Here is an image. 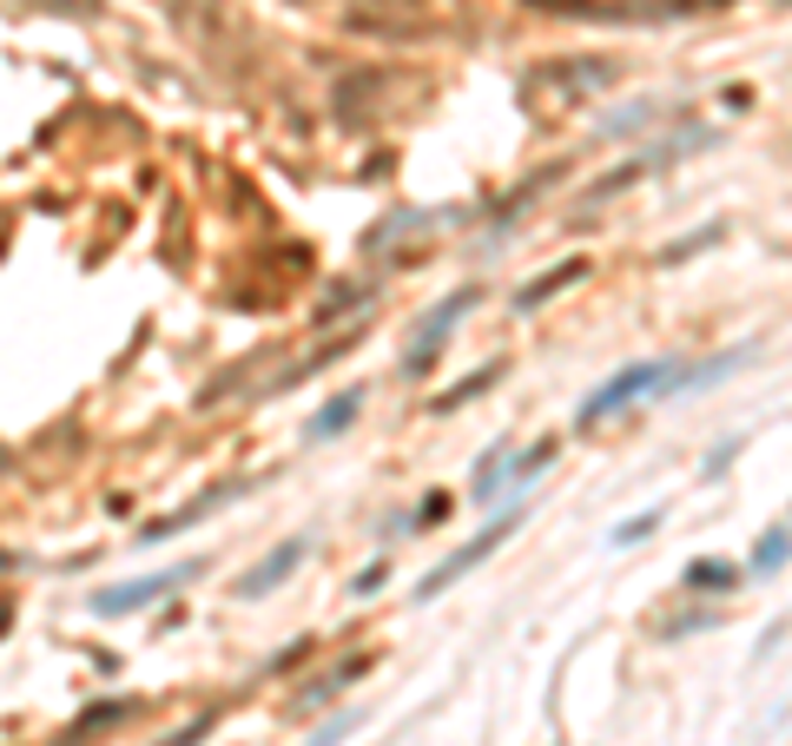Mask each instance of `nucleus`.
I'll return each instance as SVG.
<instances>
[{"mask_svg":"<svg viewBox=\"0 0 792 746\" xmlns=\"http://www.w3.org/2000/svg\"><path fill=\"white\" fill-rule=\"evenodd\" d=\"M198 575H205V562H178V569H165V575H139V582L99 588V595H93V615H139V608H159L178 582H198Z\"/></svg>","mask_w":792,"mask_h":746,"instance_id":"20e7f679","label":"nucleus"},{"mask_svg":"<svg viewBox=\"0 0 792 746\" xmlns=\"http://www.w3.org/2000/svg\"><path fill=\"white\" fill-rule=\"evenodd\" d=\"M132 714H139V701H132V694H119V701H93V707H86V714H79V721H73V727H66L53 746H86L93 734H106V727H119V721H132Z\"/></svg>","mask_w":792,"mask_h":746,"instance_id":"6e6552de","label":"nucleus"},{"mask_svg":"<svg viewBox=\"0 0 792 746\" xmlns=\"http://www.w3.org/2000/svg\"><path fill=\"white\" fill-rule=\"evenodd\" d=\"M350 304H364V284H337V291L317 304V324H330V317H337V311H350Z\"/></svg>","mask_w":792,"mask_h":746,"instance_id":"6ab92c4d","label":"nucleus"},{"mask_svg":"<svg viewBox=\"0 0 792 746\" xmlns=\"http://www.w3.org/2000/svg\"><path fill=\"white\" fill-rule=\"evenodd\" d=\"M668 377H674L668 364H628V370H621L615 383H601V390H595V397L582 403V430H588V423H601L608 410H621V403H634V397H648V390H661Z\"/></svg>","mask_w":792,"mask_h":746,"instance_id":"39448f33","label":"nucleus"},{"mask_svg":"<svg viewBox=\"0 0 792 746\" xmlns=\"http://www.w3.org/2000/svg\"><path fill=\"white\" fill-rule=\"evenodd\" d=\"M205 734H211V714H198V721H192L185 734H165V740H159V746H198V740H205Z\"/></svg>","mask_w":792,"mask_h":746,"instance_id":"4be33fe9","label":"nucleus"},{"mask_svg":"<svg viewBox=\"0 0 792 746\" xmlns=\"http://www.w3.org/2000/svg\"><path fill=\"white\" fill-rule=\"evenodd\" d=\"M522 522H529V502H516V509H502V516H496V522H489L482 536H469V542H463V549H456L449 562H436V569H430V575L416 582V602H436V595H443L449 582H463V575H469L476 562H489V555H496V549H502V542H509V536L522 529Z\"/></svg>","mask_w":792,"mask_h":746,"instance_id":"f03ea898","label":"nucleus"},{"mask_svg":"<svg viewBox=\"0 0 792 746\" xmlns=\"http://www.w3.org/2000/svg\"><path fill=\"white\" fill-rule=\"evenodd\" d=\"M304 555H311V536H291V542H278V549H271L258 569H245V575H238V595H245V602H264V595H271V588H278V582H284L297 562H304Z\"/></svg>","mask_w":792,"mask_h":746,"instance_id":"423d86ee","label":"nucleus"},{"mask_svg":"<svg viewBox=\"0 0 792 746\" xmlns=\"http://www.w3.org/2000/svg\"><path fill=\"white\" fill-rule=\"evenodd\" d=\"M377 588H383V562H370V569L357 575V588H350V595H377Z\"/></svg>","mask_w":792,"mask_h":746,"instance_id":"5701e85b","label":"nucleus"},{"mask_svg":"<svg viewBox=\"0 0 792 746\" xmlns=\"http://www.w3.org/2000/svg\"><path fill=\"white\" fill-rule=\"evenodd\" d=\"M364 668H370V661H344V668H330V674H324V681H311V688H304V694H297L291 707H297V714H311V707H324V701H330V694H344V688H350V681H357Z\"/></svg>","mask_w":792,"mask_h":746,"instance_id":"f8f14e48","label":"nucleus"},{"mask_svg":"<svg viewBox=\"0 0 792 746\" xmlns=\"http://www.w3.org/2000/svg\"><path fill=\"white\" fill-rule=\"evenodd\" d=\"M654 119H668V106L641 99V106H621L615 119H601V132H608V139H628V132H641V126H654Z\"/></svg>","mask_w":792,"mask_h":746,"instance_id":"4468645a","label":"nucleus"},{"mask_svg":"<svg viewBox=\"0 0 792 746\" xmlns=\"http://www.w3.org/2000/svg\"><path fill=\"white\" fill-rule=\"evenodd\" d=\"M575 278H588V258H568V264H555V271H549V278H535V284H529V291L516 298V304H522V311H535L542 298H555V291H568Z\"/></svg>","mask_w":792,"mask_h":746,"instance_id":"ddd939ff","label":"nucleus"},{"mask_svg":"<svg viewBox=\"0 0 792 746\" xmlns=\"http://www.w3.org/2000/svg\"><path fill=\"white\" fill-rule=\"evenodd\" d=\"M344 26L377 33V40H430L436 33V20H423V13H344Z\"/></svg>","mask_w":792,"mask_h":746,"instance_id":"1a4fd4ad","label":"nucleus"},{"mask_svg":"<svg viewBox=\"0 0 792 746\" xmlns=\"http://www.w3.org/2000/svg\"><path fill=\"white\" fill-rule=\"evenodd\" d=\"M753 569H760V575H780V569H786V529H767V536L753 542Z\"/></svg>","mask_w":792,"mask_h":746,"instance_id":"f3484780","label":"nucleus"},{"mask_svg":"<svg viewBox=\"0 0 792 746\" xmlns=\"http://www.w3.org/2000/svg\"><path fill=\"white\" fill-rule=\"evenodd\" d=\"M238 489H245V483H218L211 496H198V502H185V509H172V516H159V522H145V529H139L132 542H145V549H152V542H172L178 529H192V522H205V516H211L218 502H231Z\"/></svg>","mask_w":792,"mask_h":746,"instance_id":"0eeeda50","label":"nucleus"},{"mask_svg":"<svg viewBox=\"0 0 792 746\" xmlns=\"http://www.w3.org/2000/svg\"><path fill=\"white\" fill-rule=\"evenodd\" d=\"M681 588H687V595H734V588H740V569H734V562H714V555H701V562H687Z\"/></svg>","mask_w":792,"mask_h":746,"instance_id":"9b49d317","label":"nucleus"},{"mask_svg":"<svg viewBox=\"0 0 792 746\" xmlns=\"http://www.w3.org/2000/svg\"><path fill=\"white\" fill-rule=\"evenodd\" d=\"M476 298H482V291L463 284V291H449L443 304H430V317L416 324V337H410V350H403V377H423V370H430V357H436V350L449 344V331L476 311Z\"/></svg>","mask_w":792,"mask_h":746,"instance_id":"7ed1b4c3","label":"nucleus"},{"mask_svg":"<svg viewBox=\"0 0 792 746\" xmlns=\"http://www.w3.org/2000/svg\"><path fill=\"white\" fill-rule=\"evenodd\" d=\"M357 727H364V707H350V714H337V721H324V727H317V734H311V740H304V746H344V740H350V734H357Z\"/></svg>","mask_w":792,"mask_h":746,"instance_id":"a211bd4d","label":"nucleus"},{"mask_svg":"<svg viewBox=\"0 0 792 746\" xmlns=\"http://www.w3.org/2000/svg\"><path fill=\"white\" fill-rule=\"evenodd\" d=\"M496 377H502V364H482V370H476L469 383H456V390H443V397H436L430 410H463V403H469V397H482V390H489Z\"/></svg>","mask_w":792,"mask_h":746,"instance_id":"2eb2a0df","label":"nucleus"},{"mask_svg":"<svg viewBox=\"0 0 792 746\" xmlns=\"http://www.w3.org/2000/svg\"><path fill=\"white\" fill-rule=\"evenodd\" d=\"M615 79H621V66H615V60H601V53L535 60V66L522 73V99H529V106H542V99H555V106H575V99H588V93H608Z\"/></svg>","mask_w":792,"mask_h":746,"instance_id":"f257e3e1","label":"nucleus"},{"mask_svg":"<svg viewBox=\"0 0 792 746\" xmlns=\"http://www.w3.org/2000/svg\"><path fill=\"white\" fill-rule=\"evenodd\" d=\"M357 410H364V390H344V397H330V403L311 417V430H304V436H311V443H330V436H344V430L357 423Z\"/></svg>","mask_w":792,"mask_h":746,"instance_id":"9d476101","label":"nucleus"},{"mask_svg":"<svg viewBox=\"0 0 792 746\" xmlns=\"http://www.w3.org/2000/svg\"><path fill=\"white\" fill-rule=\"evenodd\" d=\"M20 7H40V13H79V20L106 13V0H20Z\"/></svg>","mask_w":792,"mask_h":746,"instance_id":"aec40b11","label":"nucleus"},{"mask_svg":"<svg viewBox=\"0 0 792 746\" xmlns=\"http://www.w3.org/2000/svg\"><path fill=\"white\" fill-rule=\"evenodd\" d=\"M529 7H542V13H575V20H608L595 0H529Z\"/></svg>","mask_w":792,"mask_h":746,"instance_id":"412c9836","label":"nucleus"},{"mask_svg":"<svg viewBox=\"0 0 792 746\" xmlns=\"http://www.w3.org/2000/svg\"><path fill=\"white\" fill-rule=\"evenodd\" d=\"M654 529H661V509H641V516H628L621 529H608V542H615V549H634V542H648Z\"/></svg>","mask_w":792,"mask_h":746,"instance_id":"dca6fc26","label":"nucleus"}]
</instances>
